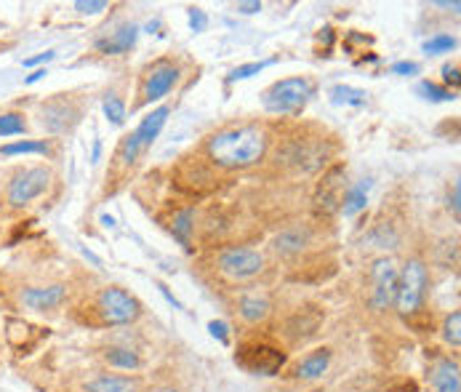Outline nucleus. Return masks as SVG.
Instances as JSON below:
<instances>
[{
  "mask_svg": "<svg viewBox=\"0 0 461 392\" xmlns=\"http://www.w3.org/2000/svg\"><path fill=\"white\" fill-rule=\"evenodd\" d=\"M43 78H46V70H35L24 83H27V86H32V83H38V81H43Z\"/></svg>",
  "mask_w": 461,
  "mask_h": 392,
  "instance_id": "43",
  "label": "nucleus"
},
{
  "mask_svg": "<svg viewBox=\"0 0 461 392\" xmlns=\"http://www.w3.org/2000/svg\"><path fill=\"white\" fill-rule=\"evenodd\" d=\"M440 339L446 347L451 350H459L461 347V312L459 309H451L443 323H440Z\"/></svg>",
  "mask_w": 461,
  "mask_h": 392,
  "instance_id": "26",
  "label": "nucleus"
},
{
  "mask_svg": "<svg viewBox=\"0 0 461 392\" xmlns=\"http://www.w3.org/2000/svg\"><path fill=\"white\" fill-rule=\"evenodd\" d=\"M309 243H312V230L307 224H288L275 235L273 251L277 257H299L301 251H307Z\"/></svg>",
  "mask_w": 461,
  "mask_h": 392,
  "instance_id": "19",
  "label": "nucleus"
},
{
  "mask_svg": "<svg viewBox=\"0 0 461 392\" xmlns=\"http://www.w3.org/2000/svg\"><path fill=\"white\" fill-rule=\"evenodd\" d=\"M91 318L86 323L99 328H115V326H134L144 315V304L139 296L126 292L123 286H104L89 301Z\"/></svg>",
  "mask_w": 461,
  "mask_h": 392,
  "instance_id": "3",
  "label": "nucleus"
},
{
  "mask_svg": "<svg viewBox=\"0 0 461 392\" xmlns=\"http://www.w3.org/2000/svg\"><path fill=\"white\" fill-rule=\"evenodd\" d=\"M459 200H461V185H459V179H454V187L448 190V203H446V205H448V211L454 213V219H457V222H459V213H461Z\"/></svg>",
  "mask_w": 461,
  "mask_h": 392,
  "instance_id": "34",
  "label": "nucleus"
},
{
  "mask_svg": "<svg viewBox=\"0 0 461 392\" xmlns=\"http://www.w3.org/2000/svg\"><path fill=\"white\" fill-rule=\"evenodd\" d=\"M270 65H275V59H265V62H251V65H240V67H235L232 73H230V83H235V81H246V78H254V75H259L262 70H267Z\"/></svg>",
  "mask_w": 461,
  "mask_h": 392,
  "instance_id": "32",
  "label": "nucleus"
},
{
  "mask_svg": "<svg viewBox=\"0 0 461 392\" xmlns=\"http://www.w3.org/2000/svg\"><path fill=\"white\" fill-rule=\"evenodd\" d=\"M392 73L395 75H419L422 67L416 62H397V65H392Z\"/></svg>",
  "mask_w": 461,
  "mask_h": 392,
  "instance_id": "38",
  "label": "nucleus"
},
{
  "mask_svg": "<svg viewBox=\"0 0 461 392\" xmlns=\"http://www.w3.org/2000/svg\"><path fill=\"white\" fill-rule=\"evenodd\" d=\"M101 109H104V115H107V120L112 126H123L126 123L128 109H126V101L117 97V94H107L104 101H101Z\"/></svg>",
  "mask_w": 461,
  "mask_h": 392,
  "instance_id": "28",
  "label": "nucleus"
},
{
  "mask_svg": "<svg viewBox=\"0 0 461 392\" xmlns=\"http://www.w3.org/2000/svg\"><path fill=\"white\" fill-rule=\"evenodd\" d=\"M99 155H101V142L96 139V142H93V163L99 161Z\"/></svg>",
  "mask_w": 461,
  "mask_h": 392,
  "instance_id": "44",
  "label": "nucleus"
},
{
  "mask_svg": "<svg viewBox=\"0 0 461 392\" xmlns=\"http://www.w3.org/2000/svg\"><path fill=\"white\" fill-rule=\"evenodd\" d=\"M454 48H457V38L446 32H438L430 40H424V54H451Z\"/></svg>",
  "mask_w": 461,
  "mask_h": 392,
  "instance_id": "31",
  "label": "nucleus"
},
{
  "mask_svg": "<svg viewBox=\"0 0 461 392\" xmlns=\"http://www.w3.org/2000/svg\"><path fill=\"white\" fill-rule=\"evenodd\" d=\"M235 11H240V13H257V11H262V3H259V0H251V3H238V5H235Z\"/></svg>",
  "mask_w": 461,
  "mask_h": 392,
  "instance_id": "41",
  "label": "nucleus"
},
{
  "mask_svg": "<svg viewBox=\"0 0 461 392\" xmlns=\"http://www.w3.org/2000/svg\"><path fill=\"white\" fill-rule=\"evenodd\" d=\"M101 361L109 366V369H117V371H139L144 366L142 355L131 347H120V344H109L101 350Z\"/></svg>",
  "mask_w": 461,
  "mask_h": 392,
  "instance_id": "22",
  "label": "nucleus"
},
{
  "mask_svg": "<svg viewBox=\"0 0 461 392\" xmlns=\"http://www.w3.org/2000/svg\"><path fill=\"white\" fill-rule=\"evenodd\" d=\"M331 361H334V350L331 347H315L304 358L296 361V366L291 369V377L296 382L323 379V374H328V369H331Z\"/></svg>",
  "mask_w": 461,
  "mask_h": 392,
  "instance_id": "17",
  "label": "nucleus"
},
{
  "mask_svg": "<svg viewBox=\"0 0 461 392\" xmlns=\"http://www.w3.org/2000/svg\"><path fill=\"white\" fill-rule=\"evenodd\" d=\"M179 65L174 59H158L152 62L144 73H142V81H139V99L134 101V109L139 107H147L152 101H161L163 97H169L174 91V86L179 83Z\"/></svg>",
  "mask_w": 461,
  "mask_h": 392,
  "instance_id": "9",
  "label": "nucleus"
},
{
  "mask_svg": "<svg viewBox=\"0 0 461 392\" xmlns=\"http://www.w3.org/2000/svg\"><path fill=\"white\" fill-rule=\"evenodd\" d=\"M443 81L454 86V91L459 89V67L457 65H446L443 67Z\"/></svg>",
  "mask_w": 461,
  "mask_h": 392,
  "instance_id": "39",
  "label": "nucleus"
},
{
  "mask_svg": "<svg viewBox=\"0 0 461 392\" xmlns=\"http://www.w3.org/2000/svg\"><path fill=\"white\" fill-rule=\"evenodd\" d=\"M57 57V51H46V54H38V57H30L24 59V67H35V65H43V62H51Z\"/></svg>",
  "mask_w": 461,
  "mask_h": 392,
  "instance_id": "40",
  "label": "nucleus"
},
{
  "mask_svg": "<svg viewBox=\"0 0 461 392\" xmlns=\"http://www.w3.org/2000/svg\"><path fill=\"white\" fill-rule=\"evenodd\" d=\"M331 97L336 104H352V107H366L369 104V94L361 91V89H352V86H336L331 91Z\"/></svg>",
  "mask_w": 461,
  "mask_h": 392,
  "instance_id": "29",
  "label": "nucleus"
},
{
  "mask_svg": "<svg viewBox=\"0 0 461 392\" xmlns=\"http://www.w3.org/2000/svg\"><path fill=\"white\" fill-rule=\"evenodd\" d=\"M51 185V169L46 166H35V169H24L19 171L11 182H8V190H5V197H8V205L11 208H24L30 205L35 197H40Z\"/></svg>",
  "mask_w": 461,
  "mask_h": 392,
  "instance_id": "11",
  "label": "nucleus"
},
{
  "mask_svg": "<svg viewBox=\"0 0 461 392\" xmlns=\"http://www.w3.org/2000/svg\"><path fill=\"white\" fill-rule=\"evenodd\" d=\"M344 190H347V169L342 163H334L317 182V196H315L317 208H323V213H334L342 205Z\"/></svg>",
  "mask_w": 461,
  "mask_h": 392,
  "instance_id": "15",
  "label": "nucleus"
},
{
  "mask_svg": "<svg viewBox=\"0 0 461 392\" xmlns=\"http://www.w3.org/2000/svg\"><path fill=\"white\" fill-rule=\"evenodd\" d=\"M169 115H171V107L163 104V107H158V109H152V112H147V115L142 118V123H139L136 131H134V136L139 139L142 150H150V147H152V142L161 136V131H163Z\"/></svg>",
  "mask_w": 461,
  "mask_h": 392,
  "instance_id": "20",
  "label": "nucleus"
},
{
  "mask_svg": "<svg viewBox=\"0 0 461 392\" xmlns=\"http://www.w3.org/2000/svg\"><path fill=\"white\" fill-rule=\"evenodd\" d=\"M104 8H107L104 0H78L75 3V11H81V13H99Z\"/></svg>",
  "mask_w": 461,
  "mask_h": 392,
  "instance_id": "37",
  "label": "nucleus"
},
{
  "mask_svg": "<svg viewBox=\"0 0 461 392\" xmlns=\"http://www.w3.org/2000/svg\"><path fill=\"white\" fill-rule=\"evenodd\" d=\"M142 152H144V150H142L139 139H136L134 134H128V136H123V142H120V147H117V152H115V161H117L123 169H134V163L139 161Z\"/></svg>",
  "mask_w": 461,
  "mask_h": 392,
  "instance_id": "27",
  "label": "nucleus"
},
{
  "mask_svg": "<svg viewBox=\"0 0 461 392\" xmlns=\"http://www.w3.org/2000/svg\"><path fill=\"white\" fill-rule=\"evenodd\" d=\"M48 152H51V144L46 139L43 142L24 139V142H13V144L0 147V158H13V155H48Z\"/></svg>",
  "mask_w": 461,
  "mask_h": 392,
  "instance_id": "25",
  "label": "nucleus"
},
{
  "mask_svg": "<svg viewBox=\"0 0 461 392\" xmlns=\"http://www.w3.org/2000/svg\"><path fill=\"white\" fill-rule=\"evenodd\" d=\"M427 379L432 392H461L459 358L454 355H435L427 369Z\"/></svg>",
  "mask_w": 461,
  "mask_h": 392,
  "instance_id": "16",
  "label": "nucleus"
},
{
  "mask_svg": "<svg viewBox=\"0 0 461 392\" xmlns=\"http://www.w3.org/2000/svg\"><path fill=\"white\" fill-rule=\"evenodd\" d=\"M189 27H192L195 32H203V30L208 27V16H205L203 8H189Z\"/></svg>",
  "mask_w": 461,
  "mask_h": 392,
  "instance_id": "35",
  "label": "nucleus"
},
{
  "mask_svg": "<svg viewBox=\"0 0 461 392\" xmlns=\"http://www.w3.org/2000/svg\"><path fill=\"white\" fill-rule=\"evenodd\" d=\"M315 97V83L309 78H283L262 94V107L270 115H301L309 99Z\"/></svg>",
  "mask_w": 461,
  "mask_h": 392,
  "instance_id": "7",
  "label": "nucleus"
},
{
  "mask_svg": "<svg viewBox=\"0 0 461 392\" xmlns=\"http://www.w3.org/2000/svg\"><path fill=\"white\" fill-rule=\"evenodd\" d=\"M369 182H361V185H355V187H347L344 190V196H342V205H339V211L344 213V216H355V213H361L363 208H366V203H369Z\"/></svg>",
  "mask_w": 461,
  "mask_h": 392,
  "instance_id": "23",
  "label": "nucleus"
},
{
  "mask_svg": "<svg viewBox=\"0 0 461 392\" xmlns=\"http://www.w3.org/2000/svg\"><path fill=\"white\" fill-rule=\"evenodd\" d=\"M81 120V109L65 97L51 99L40 107V126L48 134H65Z\"/></svg>",
  "mask_w": 461,
  "mask_h": 392,
  "instance_id": "14",
  "label": "nucleus"
},
{
  "mask_svg": "<svg viewBox=\"0 0 461 392\" xmlns=\"http://www.w3.org/2000/svg\"><path fill=\"white\" fill-rule=\"evenodd\" d=\"M323 320H326V312H323L320 304H304V307L293 309V312L283 320L280 336H283V342H285L288 347H301V344H307L312 336H317Z\"/></svg>",
  "mask_w": 461,
  "mask_h": 392,
  "instance_id": "10",
  "label": "nucleus"
},
{
  "mask_svg": "<svg viewBox=\"0 0 461 392\" xmlns=\"http://www.w3.org/2000/svg\"><path fill=\"white\" fill-rule=\"evenodd\" d=\"M427 289H430V270L422 257H411L397 275V294H395V312L413 323L427 304Z\"/></svg>",
  "mask_w": 461,
  "mask_h": 392,
  "instance_id": "4",
  "label": "nucleus"
},
{
  "mask_svg": "<svg viewBox=\"0 0 461 392\" xmlns=\"http://www.w3.org/2000/svg\"><path fill=\"white\" fill-rule=\"evenodd\" d=\"M147 388L139 374H96L83 382V392H142Z\"/></svg>",
  "mask_w": 461,
  "mask_h": 392,
  "instance_id": "18",
  "label": "nucleus"
},
{
  "mask_svg": "<svg viewBox=\"0 0 461 392\" xmlns=\"http://www.w3.org/2000/svg\"><path fill=\"white\" fill-rule=\"evenodd\" d=\"M27 131V120L22 112H3L0 115V136H16Z\"/></svg>",
  "mask_w": 461,
  "mask_h": 392,
  "instance_id": "30",
  "label": "nucleus"
},
{
  "mask_svg": "<svg viewBox=\"0 0 461 392\" xmlns=\"http://www.w3.org/2000/svg\"><path fill=\"white\" fill-rule=\"evenodd\" d=\"M397 275L400 267L392 257H376L369 270V307L370 312L384 315L395 309V294H397Z\"/></svg>",
  "mask_w": 461,
  "mask_h": 392,
  "instance_id": "8",
  "label": "nucleus"
},
{
  "mask_svg": "<svg viewBox=\"0 0 461 392\" xmlns=\"http://www.w3.org/2000/svg\"><path fill=\"white\" fill-rule=\"evenodd\" d=\"M334 150L331 142L323 136H312V134H291L277 144L275 161L277 169L291 171V174H315L320 169H326V163L331 161Z\"/></svg>",
  "mask_w": 461,
  "mask_h": 392,
  "instance_id": "2",
  "label": "nucleus"
},
{
  "mask_svg": "<svg viewBox=\"0 0 461 392\" xmlns=\"http://www.w3.org/2000/svg\"><path fill=\"white\" fill-rule=\"evenodd\" d=\"M235 363L251 377H277L288 366V353L270 339H246L235 350Z\"/></svg>",
  "mask_w": 461,
  "mask_h": 392,
  "instance_id": "6",
  "label": "nucleus"
},
{
  "mask_svg": "<svg viewBox=\"0 0 461 392\" xmlns=\"http://www.w3.org/2000/svg\"><path fill=\"white\" fill-rule=\"evenodd\" d=\"M213 270L230 286L251 283L267 270V257L259 248L248 246H224L213 254Z\"/></svg>",
  "mask_w": 461,
  "mask_h": 392,
  "instance_id": "5",
  "label": "nucleus"
},
{
  "mask_svg": "<svg viewBox=\"0 0 461 392\" xmlns=\"http://www.w3.org/2000/svg\"><path fill=\"white\" fill-rule=\"evenodd\" d=\"M171 232L174 238L185 246L192 248V235H195V208H185V211H177L174 219H171Z\"/></svg>",
  "mask_w": 461,
  "mask_h": 392,
  "instance_id": "24",
  "label": "nucleus"
},
{
  "mask_svg": "<svg viewBox=\"0 0 461 392\" xmlns=\"http://www.w3.org/2000/svg\"><path fill=\"white\" fill-rule=\"evenodd\" d=\"M270 134L257 123H238L213 131L205 139V158L222 171L257 169L270 152Z\"/></svg>",
  "mask_w": 461,
  "mask_h": 392,
  "instance_id": "1",
  "label": "nucleus"
},
{
  "mask_svg": "<svg viewBox=\"0 0 461 392\" xmlns=\"http://www.w3.org/2000/svg\"><path fill=\"white\" fill-rule=\"evenodd\" d=\"M142 392H182L179 388H174V385H166V382H161V385H152V388H144Z\"/></svg>",
  "mask_w": 461,
  "mask_h": 392,
  "instance_id": "42",
  "label": "nucleus"
},
{
  "mask_svg": "<svg viewBox=\"0 0 461 392\" xmlns=\"http://www.w3.org/2000/svg\"><path fill=\"white\" fill-rule=\"evenodd\" d=\"M419 94H424V99H432V101H451V99H457V94H454L451 89L438 86V83H432V81L419 83Z\"/></svg>",
  "mask_w": 461,
  "mask_h": 392,
  "instance_id": "33",
  "label": "nucleus"
},
{
  "mask_svg": "<svg viewBox=\"0 0 461 392\" xmlns=\"http://www.w3.org/2000/svg\"><path fill=\"white\" fill-rule=\"evenodd\" d=\"M381 392H419V385L413 379H395V382H389Z\"/></svg>",
  "mask_w": 461,
  "mask_h": 392,
  "instance_id": "36",
  "label": "nucleus"
},
{
  "mask_svg": "<svg viewBox=\"0 0 461 392\" xmlns=\"http://www.w3.org/2000/svg\"><path fill=\"white\" fill-rule=\"evenodd\" d=\"M273 309H275V301L267 292L246 289L232 299V315L248 328L265 326L273 318Z\"/></svg>",
  "mask_w": 461,
  "mask_h": 392,
  "instance_id": "12",
  "label": "nucleus"
},
{
  "mask_svg": "<svg viewBox=\"0 0 461 392\" xmlns=\"http://www.w3.org/2000/svg\"><path fill=\"white\" fill-rule=\"evenodd\" d=\"M136 38H139V27L136 24H123L117 27L109 38H101L96 40V51L107 54V57H117V54H126L136 46Z\"/></svg>",
  "mask_w": 461,
  "mask_h": 392,
  "instance_id": "21",
  "label": "nucleus"
},
{
  "mask_svg": "<svg viewBox=\"0 0 461 392\" xmlns=\"http://www.w3.org/2000/svg\"><path fill=\"white\" fill-rule=\"evenodd\" d=\"M70 296L67 283H51V286H30L19 292V304L30 312H57Z\"/></svg>",
  "mask_w": 461,
  "mask_h": 392,
  "instance_id": "13",
  "label": "nucleus"
}]
</instances>
